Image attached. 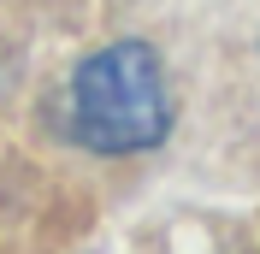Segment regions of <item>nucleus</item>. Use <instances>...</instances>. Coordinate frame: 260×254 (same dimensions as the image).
I'll list each match as a JSON object with an SVG mask.
<instances>
[{
	"label": "nucleus",
	"mask_w": 260,
	"mask_h": 254,
	"mask_svg": "<svg viewBox=\"0 0 260 254\" xmlns=\"http://www.w3.org/2000/svg\"><path fill=\"white\" fill-rule=\"evenodd\" d=\"M65 124L95 154H142L172 130V83L148 42H113L89 53L65 95Z\"/></svg>",
	"instance_id": "f257e3e1"
}]
</instances>
